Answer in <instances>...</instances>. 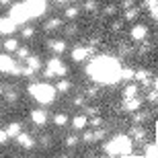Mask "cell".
Listing matches in <instances>:
<instances>
[{
  "label": "cell",
  "mask_w": 158,
  "mask_h": 158,
  "mask_svg": "<svg viewBox=\"0 0 158 158\" xmlns=\"http://www.w3.org/2000/svg\"><path fill=\"white\" fill-rule=\"evenodd\" d=\"M121 64L117 58L109 56H97L86 66V76L97 84H115L121 80Z\"/></svg>",
  "instance_id": "obj_1"
},
{
  "label": "cell",
  "mask_w": 158,
  "mask_h": 158,
  "mask_svg": "<svg viewBox=\"0 0 158 158\" xmlns=\"http://www.w3.org/2000/svg\"><path fill=\"white\" fill-rule=\"evenodd\" d=\"M103 150L107 152V156H117V158H127L134 150V140L131 135L125 134H117L113 135L111 140H107L103 144Z\"/></svg>",
  "instance_id": "obj_2"
},
{
  "label": "cell",
  "mask_w": 158,
  "mask_h": 158,
  "mask_svg": "<svg viewBox=\"0 0 158 158\" xmlns=\"http://www.w3.org/2000/svg\"><path fill=\"white\" fill-rule=\"evenodd\" d=\"M27 93H29L41 107H45V105H52L53 101H56L58 90H56V86L47 84V82H33V84L27 88Z\"/></svg>",
  "instance_id": "obj_3"
},
{
  "label": "cell",
  "mask_w": 158,
  "mask_h": 158,
  "mask_svg": "<svg viewBox=\"0 0 158 158\" xmlns=\"http://www.w3.org/2000/svg\"><path fill=\"white\" fill-rule=\"evenodd\" d=\"M66 74H68V66L58 56L47 60V66H45V70H43V76L45 78H64Z\"/></svg>",
  "instance_id": "obj_4"
},
{
  "label": "cell",
  "mask_w": 158,
  "mask_h": 158,
  "mask_svg": "<svg viewBox=\"0 0 158 158\" xmlns=\"http://www.w3.org/2000/svg\"><path fill=\"white\" fill-rule=\"evenodd\" d=\"M8 19H12L17 25H23L29 21V10H27V4L25 2H17V4H12L10 8H8V15H6Z\"/></svg>",
  "instance_id": "obj_5"
},
{
  "label": "cell",
  "mask_w": 158,
  "mask_h": 158,
  "mask_svg": "<svg viewBox=\"0 0 158 158\" xmlns=\"http://www.w3.org/2000/svg\"><path fill=\"white\" fill-rule=\"evenodd\" d=\"M0 72L2 74H23V70L17 66V60L8 53H0Z\"/></svg>",
  "instance_id": "obj_6"
},
{
  "label": "cell",
  "mask_w": 158,
  "mask_h": 158,
  "mask_svg": "<svg viewBox=\"0 0 158 158\" xmlns=\"http://www.w3.org/2000/svg\"><path fill=\"white\" fill-rule=\"evenodd\" d=\"M90 53H93V45H76L70 52V58L74 64H82L90 58Z\"/></svg>",
  "instance_id": "obj_7"
},
{
  "label": "cell",
  "mask_w": 158,
  "mask_h": 158,
  "mask_svg": "<svg viewBox=\"0 0 158 158\" xmlns=\"http://www.w3.org/2000/svg\"><path fill=\"white\" fill-rule=\"evenodd\" d=\"M27 10H29V19H37L47 10V2L45 0H25Z\"/></svg>",
  "instance_id": "obj_8"
},
{
  "label": "cell",
  "mask_w": 158,
  "mask_h": 158,
  "mask_svg": "<svg viewBox=\"0 0 158 158\" xmlns=\"http://www.w3.org/2000/svg\"><path fill=\"white\" fill-rule=\"evenodd\" d=\"M31 121H33V125H37V127H43L47 123V111L43 109V107H39V109H33V111L29 113Z\"/></svg>",
  "instance_id": "obj_9"
},
{
  "label": "cell",
  "mask_w": 158,
  "mask_h": 158,
  "mask_svg": "<svg viewBox=\"0 0 158 158\" xmlns=\"http://www.w3.org/2000/svg\"><path fill=\"white\" fill-rule=\"evenodd\" d=\"M146 35H148L146 25H134L131 31H129V37H131V41H135V43H142V41L146 39Z\"/></svg>",
  "instance_id": "obj_10"
},
{
  "label": "cell",
  "mask_w": 158,
  "mask_h": 158,
  "mask_svg": "<svg viewBox=\"0 0 158 158\" xmlns=\"http://www.w3.org/2000/svg\"><path fill=\"white\" fill-rule=\"evenodd\" d=\"M15 31H17V23H15L12 19H8V17H2V19H0V35L10 37Z\"/></svg>",
  "instance_id": "obj_11"
},
{
  "label": "cell",
  "mask_w": 158,
  "mask_h": 158,
  "mask_svg": "<svg viewBox=\"0 0 158 158\" xmlns=\"http://www.w3.org/2000/svg\"><path fill=\"white\" fill-rule=\"evenodd\" d=\"M15 140H17V144H19L21 148H27V150H31V148L35 146V140H33V135L25 134V131H21V134H19Z\"/></svg>",
  "instance_id": "obj_12"
},
{
  "label": "cell",
  "mask_w": 158,
  "mask_h": 158,
  "mask_svg": "<svg viewBox=\"0 0 158 158\" xmlns=\"http://www.w3.org/2000/svg\"><path fill=\"white\" fill-rule=\"evenodd\" d=\"M142 105V99L140 97H134V99H123V111L127 113H135L138 109H140Z\"/></svg>",
  "instance_id": "obj_13"
},
{
  "label": "cell",
  "mask_w": 158,
  "mask_h": 158,
  "mask_svg": "<svg viewBox=\"0 0 158 158\" xmlns=\"http://www.w3.org/2000/svg\"><path fill=\"white\" fill-rule=\"evenodd\" d=\"M41 66H43V64H41V60L37 58V56H29V58L25 60V68L31 70L33 74H37V72L41 70Z\"/></svg>",
  "instance_id": "obj_14"
},
{
  "label": "cell",
  "mask_w": 158,
  "mask_h": 158,
  "mask_svg": "<svg viewBox=\"0 0 158 158\" xmlns=\"http://www.w3.org/2000/svg\"><path fill=\"white\" fill-rule=\"evenodd\" d=\"M47 47H49L53 53H60V56H62V53L66 52V41L64 39H52L47 43Z\"/></svg>",
  "instance_id": "obj_15"
},
{
  "label": "cell",
  "mask_w": 158,
  "mask_h": 158,
  "mask_svg": "<svg viewBox=\"0 0 158 158\" xmlns=\"http://www.w3.org/2000/svg\"><path fill=\"white\" fill-rule=\"evenodd\" d=\"M86 125H88V117H86V115H76V117L72 119V127L76 129V131L86 129Z\"/></svg>",
  "instance_id": "obj_16"
},
{
  "label": "cell",
  "mask_w": 158,
  "mask_h": 158,
  "mask_svg": "<svg viewBox=\"0 0 158 158\" xmlns=\"http://www.w3.org/2000/svg\"><path fill=\"white\" fill-rule=\"evenodd\" d=\"M56 90H58L60 94H68V93L72 90V82L66 80V78H60L58 84H56Z\"/></svg>",
  "instance_id": "obj_17"
},
{
  "label": "cell",
  "mask_w": 158,
  "mask_h": 158,
  "mask_svg": "<svg viewBox=\"0 0 158 158\" xmlns=\"http://www.w3.org/2000/svg\"><path fill=\"white\" fill-rule=\"evenodd\" d=\"M2 45H4V49H6L8 53L17 52L19 47H21V45H19V39H15V37H6V39L2 41Z\"/></svg>",
  "instance_id": "obj_18"
},
{
  "label": "cell",
  "mask_w": 158,
  "mask_h": 158,
  "mask_svg": "<svg viewBox=\"0 0 158 158\" xmlns=\"http://www.w3.org/2000/svg\"><path fill=\"white\" fill-rule=\"evenodd\" d=\"M21 131H23V127H21V123H19V121H12V123L6 125V134H8V138H17Z\"/></svg>",
  "instance_id": "obj_19"
},
{
  "label": "cell",
  "mask_w": 158,
  "mask_h": 158,
  "mask_svg": "<svg viewBox=\"0 0 158 158\" xmlns=\"http://www.w3.org/2000/svg\"><path fill=\"white\" fill-rule=\"evenodd\" d=\"M43 29H45V31H58V29H62V19H60V17L49 19V21L43 25Z\"/></svg>",
  "instance_id": "obj_20"
},
{
  "label": "cell",
  "mask_w": 158,
  "mask_h": 158,
  "mask_svg": "<svg viewBox=\"0 0 158 158\" xmlns=\"http://www.w3.org/2000/svg\"><path fill=\"white\" fill-rule=\"evenodd\" d=\"M135 80L142 82V84H150V80H152V74L148 70H135Z\"/></svg>",
  "instance_id": "obj_21"
},
{
  "label": "cell",
  "mask_w": 158,
  "mask_h": 158,
  "mask_svg": "<svg viewBox=\"0 0 158 158\" xmlns=\"http://www.w3.org/2000/svg\"><path fill=\"white\" fill-rule=\"evenodd\" d=\"M138 97V84H127L123 88V99H134Z\"/></svg>",
  "instance_id": "obj_22"
},
{
  "label": "cell",
  "mask_w": 158,
  "mask_h": 158,
  "mask_svg": "<svg viewBox=\"0 0 158 158\" xmlns=\"http://www.w3.org/2000/svg\"><path fill=\"white\" fill-rule=\"evenodd\" d=\"M53 125H58V127L68 125V115H66V113H56V115H53Z\"/></svg>",
  "instance_id": "obj_23"
},
{
  "label": "cell",
  "mask_w": 158,
  "mask_h": 158,
  "mask_svg": "<svg viewBox=\"0 0 158 158\" xmlns=\"http://www.w3.org/2000/svg\"><path fill=\"white\" fill-rule=\"evenodd\" d=\"M134 78H135V70L134 68H123L121 70V80L129 82V80H134Z\"/></svg>",
  "instance_id": "obj_24"
},
{
  "label": "cell",
  "mask_w": 158,
  "mask_h": 158,
  "mask_svg": "<svg viewBox=\"0 0 158 158\" xmlns=\"http://www.w3.org/2000/svg\"><path fill=\"white\" fill-rule=\"evenodd\" d=\"M27 58H29V47L21 45V47L17 49V62H25Z\"/></svg>",
  "instance_id": "obj_25"
},
{
  "label": "cell",
  "mask_w": 158,
  "mask_h": 158,
  "mask_svg": "<svg viewBox=\"0 0 158 158\" xmlns=\"http://www.w3.org/2000/svg\"><path fill=\"white\" fill-rule=\"evenodd\" d=\"M138 15H140V10H138V8H129V10L123 12V21H134Z\"/></svg>",
  "instance_id": "obj_26"
},
{
  "label": "cell",
  "mask_w": 158,
  "mask_h": 158,
  "mask_svg": "<svg viewBox=\"0 0 158 158\" xmlns=\"http://www.w3.org/2000/svg\"><path fill=\"white\" fill-rule=\"evenodd\" d=\"M78 12H80V8H78V6H68L64 15H66L68 19H74V17H78Z\"/></svg>",
  "instance_id": "obj_27"
},
{
  "label": "cell",
  "mask_w": 158,
  "mask_h": 158,
  "mask_svg": "<svg viewBox=\"0 0 158 158\" xmlns=\"http://www.w3.org/2000/svg\"><path fill=\"white\" fill-rule=\"evenodd\" d=\"M78 142H80V140H78V135H68V138H66V146H68V148H74Z\"/></svg>",
  "instance_id": "obj_28"
},
{
  "label": "cell",
  "mask_w": 158,
  "mask_h": 158,
  "mask_svg": "<svg viewBox=\"0 0 158 158\" xmlns=\"http://www.w3.org/2000/svg\"><path fill=\"white\" fill-rule=\"evenodd\" d=\"M115 12H117V6H115V4H109V6H105L103 15H107V17H113Z\"/></svg>",
  "instance_id": "obj_29"
},
{
  "label": "cell",
  "mask_w": 158,
  "mask_h": 158,
  "mask_svg": "<svg viewBox=\"0 0 158 158\" xmlns=\"http://www.w3.org/2000/svg\"><path fill=\"white\" fill-rule=\"evenodd\" d=\"M88 125H90L93 129H99L101 125H103V119H101V117H94V119H90V121H88Z\"/></svg>",
  "instance_id": "obj_30"
},
{
  "label": "cell",
  "mask_w": 158,
  "mask_h": 158,
  "mask_svg": "<svg viewBox=\"0 0 158 158\" xmlns=\"http://www.w3.org/2000/svg\"><path fill=\"white\" fill-rule=\"evenodd\" d=\"M33 35H35V29H33V27H25L23 29V37L25 39H31Z\"/></svg>",
  "instance_id": "obj_31"
},
{
  "label": "cell",
  "mask_w": 158,
  "mask_h": 158,
  "mask_svg": "<svg viewBox=\"0 0 158 158\" xmlns=\"http://www.w3.org/2000/svg\"><path fill=\"white\" fill-rule=\"evenodd\" d=\"M84 8H86L88 12H94V8H97V2H94V0H86V2H84Z\"/></svg>",
  "instance_id": "obj_32"
},
{
  "label": "cell",
  "mask_w": 158,
  "mask_h": 158,
  "mask_svg": "<svg viewBox=\"0 0 158 158\" xmlns=\"http://www.w3.org/2000/svg\"><path fill=\"white\" fill-rule=\"evenodd\" d=\"M121 8H123V10H129V8H134V0H121Z\"/></svg>",
  "instance_id": "obj_33"
},
{
  "label": "cell",
  "mask_w": 158,
  "mask_h": 158,
  "mask_svg": "<svg viewBox=\"0 0 158 158\" xmlns=\"http://www.w3.org/2000/svg\"><path fill=\"white\" fill-rule=\"evenodd\" d=\"M6 142H8V134H6V129H0V146H4Z\"/></svg>",
  "instance_id": "obj_34"
},
{
  "label": "cell",
  "mask_w": 158,
  "mask_h": 158,
  "mask_svg": "<svg viewBox=\"0 0 158 158\" xmlns=\"http://www.w3.org/2000/svg\"><path fill=\"white\" fill-rule=\"evenodd\" d=\"M6 101H8V103L17 101V90H6Z\"/></svg>",
  "instance_id": "obj_35"
},
{
  "label": "cell",
  "mask_w": 158,
  "mask_h": 158,
  "mask_svg": "<svg viewBox=\"0 0 158 158\" xmlns=\"http://www.w3.org/2000/svg\"><path fill=\"white\" fill-rule=\"evenodd\" d=\"M111 31H115V33H117V31H121V21L113 23V25H111Z\"/></svg>",
  "instance_id": "obj_36"
},
{
  "label": "cell",
  "mask_w": 158,
  "mask_h": 158,
  "mask_svg": "<svg viewBox=\"0 0 158 158\" xmlns=\"http://www.w3.org/2000/svg\"><path fill=\"white\" fill-rule=\"evenodd\" d=\"M0 4H2V6H8V8H10V6H12V0H0Z\"/></svg>",
  "instance_id": "obj_37"
},
{
  "label": "cell",
  "mask_w": 158,
  "mask_h": 158,
  "mask_svg": "<svg viewBox=\"0 0 158 158\" xmlns=\"http://www.w3.org/2000/svg\"><path fill=\"white\" fill-rule=\"evenodd\" d=\"M107 158H117V156H107Z\"/></svg>",
  "instance_id": "obj_38"
},
{
  "label": "cell",
  "mask_w": 158,
  "mask_h": 158,
  "mask_svg": "<svg viewBox=\"0 0 158 158\" xmlns=\"http://www.w3.org/2000/svg\"><path fill=\"white\" fill-rule=\"evenodd\" d=\"M0 93H2V86H0Z\"/></svg>",
  "instance_id": "obj_39"
},
{
  "label": "cell",
  "mask_w": 158,
  "mask_h": 158,
  "mask_svg": "<svg viewBox=\"0 0 158 158\" xmlns=\"http://www.w3.org/2000/svg\"><path fill=\"white\" fill-rule=\"evenodd\" d=\"M60 2H66V0H60Z\"/></svg>",
  "instance_id": "obj_40"
}]
</instances>
